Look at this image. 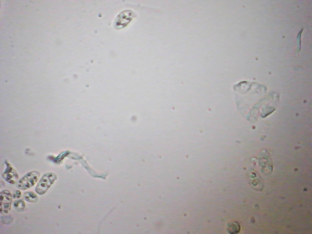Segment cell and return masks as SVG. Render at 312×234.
I'll list each match as a JSON object with an SVG mask.
<instances>
[{
  "label": "cell",
  "instance_id": "obj_1",
  "mask_svg": "<svg viewBox=\"0 0 312 234\" xmlns=\"http://www.w3.org/2000/svg\"><path fill=\"white\" fill-rule=\"evenodd\" d=\"M57 176L53 173H47L41 177L35 188L36 192L40 195L45 193L57 179Z\"/></svg>",
  "mask_w": 312,
  "mask_h": 234
},
{
  "label": "cell",
  "instance_id": "obj_2",
  "mask_svg": "<svg viewBox=\"0 0 312 234\" xmlns=\"http://www.w3.org/2000/svg\"><path fill=\"white\" fill-rule=\"evenodd\" d=\"M40 176V174L37 171L29 172L18 181L16 186L18 189L22 190L28 189L36 183Z\"/></svg>",
  "mask_w": 312,
  "mask_h": 234
},
{
  "label": "cell",
  "instance_id": "obj_3",
  "mask_svg": "<svg viewBox=\"0 0 312 234\" xmlns=\"http://www.w3.org/2000/svg\"><path fill=\"white\" fill-rule=\"evenodd\" d=\"M247 181L251 187L255 190L262 191L264 188V184L261 176L255 170H252L247 175Z\"/></svg>",
  "mask_w": 312,
  "mask_h": 234
},
{
  "label": "cell",
  "instance_id": "obj_4",
  "mask_svg": "<svg viewBox=\"0 0 312 234\" xmlns=\"http://www.w3.org/2000/svg\"><path fill=\"white\" fill-rule=\"evenodd\" d=\"M12 194L8 190H4L0 192V212L1 214H7L10 211L12 201Z\"/></svg>",
  "mask_w": 312,
  "mask_h": 234
},
{
  "label": "cell",
  "instance_id": "obj_5",
  "mask_svg": "<svg viewBox=\"0 0 312 234\" xmlns=\"http://www.w3.org/2000/svg\"><path fill=\"white\" fill-rule=\"evenodd\" d=\"M132 12L129 10L125 11L119 14L115 22V27L118 28L125 27L134 16V13Z\"/></svg>",
  "mask_w": 312,
  "mask_h": 234
},
{
  "label": "cell",
  "instance_id": "obj_6",
  "mask_svg": "<svg viewBox=\"0 0 312 234\" xmlns=\"http://www.w3.org/2000/svg\"><path fill=\"white\" fill-rule=\"evenodd\" d=\"M5 164L6 168L2 174V177L9 183H16L19 179L17 172L7 161H5Z\"/></svg>",
  "mask_w": 312,
  "mask_h": 234
},
{
  "label": "cell",
  "instance_id": "obj_7",
  "mask_svg": "<svg viewBox=\"0 0 312 234\" xmlns=\"http://www.w3.org/2000/svg\"><path fill=\"white\" fill-rule=\"evenodd\" d=\"M226 230L230 234L238 233L240 230V224L236 221L231 222L227 224Z\"/></svg>",
  "mask_w": 312,
  "mask_h": 234
},
{
  "label": "cell",
  "instance_id": "obj_8",
  "mask_svg": "<svg viewBox=\"0 0 312 234\" xmlns=\"http://www.w3.org/2000/svg\"><path fill=\"white\" fill-rule=\"evenodd\" d=\"M23 198L26 201L32 203H36L38 200V197L32 191L25 192L23 194Z\"/></svg>",
  "mask_w": 312,
  "mask_h": 234
},
{
  "label": "cell",
  "instance_id": "obj_9",
  "mask_svg": "<svg viewBox=\"0 0 312 234\" xmlns=\"http://www.w3.org/2000/svg\"><path fill=\"white\" fill-rule=\"evenodd\" d=\"M13 207L17 211H21L25 208L26 204L23 200L22 199H18L14 202Z\"/></svg>",
  "mask_w": 312,
  "mask_h": 234
},
{
  "label": "cell",
  "instance_id": "obj_10",
  "mask_svg": "<svg viewBox=\"0 0 312 234\" xmlns=\"http://www.w3.org/2000/svg\"><path fill=\"white\" fill-rule=\"evenodd\" d=\"M21 196V192L18 190H15L13 191L12 197L14 199L19 198Z\"/></svg>",
  "mask_w": 312,
  "mask_h": 234
}]
</instances>
